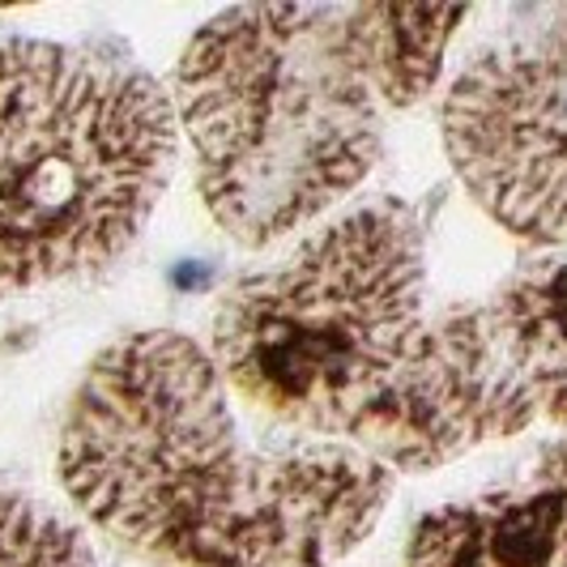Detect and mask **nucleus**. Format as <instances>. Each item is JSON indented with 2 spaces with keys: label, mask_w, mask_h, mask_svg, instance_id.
Returning <instances> with one entry per match:
<instances>
[{
  "label": "nucleus",
  "mask_w": 567,
  "mask_h": 567,
  "mask_svg": "<svg viewBox=\"0 0 567 567\" xmlns=\"http://www.w3.org/2000/svg\"><path fill=\"white\" fill-rule=\"evenodd\" d=\"M214 368L269 423L426 474L534 426L483 303L431 308L414 205L371 197L312 230L214 312Z\"/></svg>",
  "instance_id": "obj_1"
},
{
  "label": "nucleus",
  "mask_w": 567,
  "mask_h": 567,
  "mask_svg": "<svg viewBox=\"0 0 567 567\" xmlns=\"http://www.w3.org/2000/svg\"><path fill=\"white\" fill-rule=\"evenodd\" d=\"M56 474L137 567H338L398 483L338 444H248L209 350L171 329L120 338L85 368Z\"/></svg>",
  "instance_id": "obj_2"
},
{
  "label": "nucleus",
  "mask_w": 567,
  "mask_h": 567,
  "mask_svg": "<svg viewBox=\"0 0 567 567\" xmlns=\"http://www.w3.org/2000/svg\"><path fill=\"white\" fill-rule=\"evenodd\" d=\"M470 9L244 4L188 39L171 78L197 193L260 248L316 223L380 163L389 120L419 107Z\"/></svg>",
  "instance_id": "obj_3"
},
{
  "label": "nucleus",
  "mask_w": 567,
  "mask_h": 567,
  "mask_svg": "<svg viewBox=\"0 0 567 567\" xmlns=\"http://www.w3.org/2000/svg\"><path fill=\"white\" fill-rule=\"evenodd\" d=\"M175 158L171 90L137 60L0 34V299L120 260Z\"/></svg>",
  "instance_id": "obj_4"
},
{
  "label": "nucleus",
  "mask_w": 567,
  "mask_h": 567,
  "mask_svg": "<svg viewBox=\"0 0 567 567\" xmlns=\"http://www.w3.org/2000/svg\"><path fill=\"white\" fill-rule=\"evenodd\" d=\"M440 133L486 218L529 244H567V4L461 64Z\"/></svg>",
  "instance_id": "obj_5"
},
{
  "label": "nucleus",
  "mask_w": 567,
  "mask_h": 567,
  "mask_svg": "<svg viewBox=\"0 0 567 567\" xmlns=\"http://www.w3.org/2000/svg\"><path fill=\"white\" fill-rule=\"evenodd\" d=\"M495 354L534 423L567 435V265L525 269L483 299Z\"/></svg>",
  "instance_id": "obj_6"
},
{
  "label": "nucleus",
  "mask_w": 567,
  "mask_h": 567,
  "mask_svg": "<svg viewBox=\"0 0 567 567\" xmlns=\"http://www.w3.org/2000/svg\"><path fill=\"white\" fill-rule=\"evenodd\" d=\"M0 567H103V555L78 520L22 491H0Z\"/></svg>",
  "instance_id": "obj_7"
}]
</instances>
